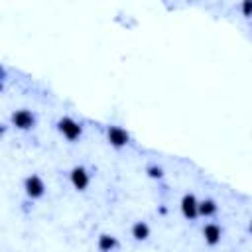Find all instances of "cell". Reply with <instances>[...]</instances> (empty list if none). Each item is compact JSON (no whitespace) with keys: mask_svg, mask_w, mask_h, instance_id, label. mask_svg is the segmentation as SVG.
<instances>
[{"mask_svg":"<svg viewBox=\"0 0 252 252\" xmlns=\"http://www.w3.org/2000/svg\"><path fill=\"white\" fill-rule=\"evenodd\" d=\"M24 189H26L28 197L37 199V197H41V195L45 193V183L41 181L39 175H30V177H26V181H24Z\"/></svg>","mask_w":252,"mask_h":252,"instance_id":"obj_2","label":"cell"},{"mask_svg":"<svg viewBox=\"0 0 252 252\" xmlns=\"http://www.w3.org/2000/svg\"><path fill=\"white\" fill-rule=\"evenodd\" d=\"M146 173H148L150 177H154V179H159V177L163 175V169H161V167H158V165H148Z\"/></svg>","mask_w":252,"mask_h":252,"instance_id":"obj_11","label":"cell"},{"mask_svg":"<svg viewBox=\"0 0 252 252\" xmlns=\"http://www.w3.org/2000/svg\"><path fill=\"white\" fill-rule=\"evenodd\" d=\"M240 10H242L244 16H252V0L242 2V4H240Z\"/></svg>","mask_w":252,"mask_h":252,"instance_id":"obj_12","label":"cell"},{"mask_svg":"<svg viewBox=\"0 0 252 252\" xmlns=\"http://www.w3.org/2000/svg\"><path fill=\"white\" fill-rule=\"evenodd\" d=\"M217 213V203L213 199H203L199 201V215L201 217H213Z\"/></svg>","mask_w":252,"mask_h":252,"instance_id":"obj_9","label":"cell"},{"mask_svg":"<svg viewBox=\"0 0 252 252\" xmlns=\"http://www.w3.org/2000/svg\"><path fill=\"white\" fill-rule=\"evenodd\" d=\"M248 228H250V232H252V220H250V226H248Z\"/></svg>","mask_w":252,"mask_h":252,"instance_id":"obj_13","label":"cell"},{"mask_svg":"<svg viewBox=\"0 0 252 252\" xmlns=\"http://www.w3.org/2000/svg\"><path fill=\"white\" fill-rule=\"evenodd\" d=\"M181 213L189 220L199 217V201L195 199V195H191V193L183 195V199H181Z\"/></svg>","mask_w":252,"mask_h":252,"instance_id":"obj_5","label":"cell"},{"mask_svg":"<svg viewBox=\"0 0 252 252\" xmlns=\"http://www.w3.org/2000/svg\"><path fill=\"white\" fill-rule=\"evenodd\" d=\"M106 138H108V142H110L114 148H122V146H126V144L130 142V134H128L124 128H120V126H108Z\"/></svg>","mask_w":252,"mask_h":252,"instance_id":"obj_3","label":"cell"},{"mask_svg":"<svg viewBox=\"0 0 252 252\" xmlns=\"http://www.w3.org/2000/svg\"><path fill=\"white\" fill-rule=\"evenodd\" d=\"M132 236H134L136 240H146V238L150 236V226H148V222H144V220L134 222V226H132Z\"/></svg>","mask_w":252,"mask_h":252,"instance_id":"obj_8","label":"cell"},{"mask_svg":"<svg viewBox=\"0 0 252 252\" xmlns=\"http://www.w3.org/2000/svg\"><path fill=\"white\" fill-rule=\"evenodd\" d=\"M116 238L114 236H110V234H100L98 236V250H102V252H112L114 248H116Z\"/></svg>","mask_w":252,"mask_h":252,"instance_id":"obj_10","label":"cell"},{"mask_svg":"<svg viewBox=\"0 0 252 252\" xmlns=\"http://www.w3.org/2000/svg\"><path fill=\"white\" fill-rule=\"evenodd\" d=\"M203 236H205V242L213 246V244L220 242L222 228H220L219 224H215V222H209V224H205V226H203Z\"/></svg>","mask_w":252,"mask_h":252,"instance_id":"obj_7","label":"cell"},{"mask_svg":"<svg viewBox=\"0 0 252 252\" xmlns=\"http://www.w3.org/2000/svg\"><path fill=\"white\" fill-rule=\"evenodd\" d=\"M12 124L20 130H30L35 126V116L30 110H16L12 114Z\"/></svg>","mask_w":252,"mask_h":252,"instance_id":"obj_4","label":"cell"},{"mask_svg":"<svg viewBox=\"0 0 252 252\" xmlns=\"http://www.w3.org/2000/svg\"><path fill=\"white\" fill-rule=\"evenodd\" d=\"M57 128H59V132H61L67 140H77V138H81V134H83V126H81L77 120H73L71 116H63V118L57 122Z\"/></svg>","mask_w":252,"mask_h":252,"instance_id":"obj_1","label":"cell"},{"mask_svg":"<svg viewBox=\"0 0 252 252\" xmlns=\"http://www.w3.org/2000/svg\"><path fill=\"white\" fill-rule=\"evenodd\" d=\"M71 183H73V187L77 191H85L87 189V185H89V173H87V169L83 165H77V167L71 169Z\"/></svg>","mask_w":252,"mask_h":252,"instance_id":"obj_6","label":"cell"}]
</instances>
